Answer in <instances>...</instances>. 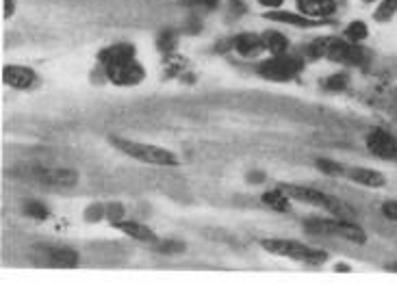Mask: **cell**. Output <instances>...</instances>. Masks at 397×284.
Returning <instances> with one entry per match:
<instances>
[{
	"mask_svg": "<svg viewBox=\"0 0 397 284\" xmlns=\"http://www.w3.org/2000/svg\"><path fill=\"white\" fill-rule=\"evenodd\" d=\"M311 54L315 57H326L336 63H347V65H363L367 61V54L363 48L354 46V41H343L334 37H319L308 46Z\"/></svg>",
	"mask_w": 397,
	"mask_h": 284,
	"instance_id": "cell-1",
	"label": "cell"
},
{
	"mask_svg": "<svg viewBox=\"0 0 397 284\" xmlns=\"http://www.w3.org/2000/svg\"><path fill=\"white\" fill-rule=\"evenodd\" d=\"M111 141L115 148H120L124 154L137 159V161H143V163H150V165H170V168L179 165V159H176L170 150H165V148L130 141V139H122V137H113Z\"/></svg>",
	"mask_w": 397,
	"mask_h": 284,
	"instance_id": "cell-2",
	"label": "cell"
},
{
	"mask_svg": "<svg viewBox=\"0 0 397 284\" xmlns=\"http://www.w3.org/2000/svg\"><path fill=\"white\" fill-rule=\"evenodd\" d=\"M283 193H287V196L291 200H300V202H311V204H317V206H323V208H328L330 213L334 215H339V217H347L352 211H349V206L339 200V198H334V196H328V193H321L317 189H308V187H296V185H281L278 187Z\"/></svg>",
	"mask_w": 397,
	"mask_h": 284,
	"instance_id": "cell-3",
	"label": "cell"
},
{
	"mask_svg": "<svg viewBox=\"0 0 397 284\" xmlns=\"http://www.w3.org/2000/svg\"><path fill=\"white\" fill-rule=\"evenodd\" d=\"M261 245L272 254H278V256H285V258H293V261H308V263L326 261V252L308 247L300 241H289V239H265Z\"/></svg>",
	"mask_w": 397,
	"mask_h": 284,
	"instance_id": "cell-4",
	"label": "cell"
},
{
	"mask_svg": "<svg viewBox=\"0 0 397 284\" xmlns=\"http://www.w3.org/2000/svg\"><path fill=\"white\" fill-rule=\"evenodd\" d=\"M304 228L313 234H336V236H343L347 241H354V243H365L367 241V234L363 228H358L356 223L352 221H343V219H306Z\"/></svg>",
	"mask_w": 397,
	"mask_h": 284,
	"instance_id": "cell-5",
	"label": "cell"
},
{
	"mask_svg": "<svg viewBox=\"0 0 397 284\" xmlns=\"http://www.w3.org/2000/svg\"><path fill=\"white\" fill-rule=\"evenodd\" d=\"M302 70V61L298 57H289V54H276L269 61H265L258 72L261 77L269 79V81H289Z\"/></svg>",
	"mask_w": 397,
	"mask_h": 284,
	"instance_id": "cell-6",
	"label": "cell"
},
{
	"mask_svg": "<svg viewBox=\"0 0 397 284\" xmlns=\"http://www.w3.org/2000/svg\"><path fill=\"white\" fill-rule=\"evenodd\" d=\"M105 70H107L109 81L115 85H122V87L124 85H137L145 77L143 68L135 61V57H126V59H120V61L107 63Z\"/></svg>",
	"mask_w": 397,
	"mask_h": 284,
	"instance_id": "cell-7",
	"label": "cell"
},
{
	"mask_svg": "<svg viewBox=\"0 0 397 284\" xmlns=\"http://www.w3.org/2000/svg\"><path fill=\"white\" fill-rule=\"evenodd\" d=\"M367 148H369V152L378 159L397 161V139L387 130L382 128L371 130L369 137H367Z\"/></svg>",
	"mask_w": 397,
	"mask_h": 284,
	"instance_id": "cell-8",
	"label": "cell"
},
{
	"mask_svg": "<svg viewBox=\"0 0 397 284\" xmlns=\"http://www.w3.org/2000/svg\"><path fill=\"white\" fill-rule=\"evenodd\" d=\"M35 178L43 185L50 187H74L79 183V174L72 170H35Z\"/></svg>",
	"mask_w": 397,
	"mask_h": 284,
	"instance_id": "cell-9",
	"label": "cell"
},
{
	"mask_svg": "<svg viewBox=\"0 0 397 284\" xmlns=\"http://www.w3.org/2000/svg\"><path fill=\"white\" fill-rule=\"evenodd\" d=\"M3 81L13 87V89H28V87H33L37 77H35V72L33 70H28V68H20V65H7L3 70Z\"/></svg>",
	"mask_w": 397,
	"mask_h": 284,
	"instance_id": "cell-10",
	"label": "cell"
},
{
	"mask_svg": "<svg viewBox=\"0 0 397 284\" xmlns=\"http://www.w3.org/2000/svg\"><path fill=\"white\" fill-rule=\"evenodd\" d=\"M298 9L308 18H323L334 13L336 3L334 0H298Z\"/></svg>",
	"mask_w": 397,
	"mask_h": 284,
	"instance_id": "cell-11",
	"label": "cell"
},
{
	"mask_svg": "<svg viewBox=\"0 0 397 284\" xmlns=\"http://www.w3.org/2000/svg\"><path fill=\"white\" fill-rule=\"evenodd\" d=\"M234 48H237V52L243 57H256L265 48V43H263V37L245 33V35H239L237 39H234Z\"/></svg>",
	"mask_w": 397,
	"mask_h": 284,
	"instance_id": "cell-12",
	"label": "cell"
},
{
	"mask_svg": "<svg viewBox=\"0 0 397 284\" xmlns=\"http://www.w3.org/2000/svg\"><path fill=\"white\" fill-rule=\"evenodd\" d=\"M46 254L50 258V265H57V267H77L79 263V254L70 247H48Z\"/></svg>",
	"mask_w": 397,
	"mask_h": 284,
	"instance_id": "cell-13",
	"label": "cell"
},
{
	"mask_svg": "<svg viewBox=\"0 0 397 284\" xmlns=\"http://www.w3.org/2000/svg\"><path fill=\"white\" fill-rule=\"evenodd\" d=\"M115 226L120 228L122 232H126V234H130V236L139 239V241H156V234H154L150 228H145L143 223H135V221H117Z\"/></svg>",
	"mask_w": 397,
	"mask_h": 284,
	"instance_id": "cell-14",
	"label": "cell"
},
{
	"mask_svg": "<svg viewBox=\"0 0 397 284\" xmlns=\"http://www.w3.org/2000/svg\"><path fill=\"white\" fill-rule=\"evenodd\" d=\"M349 176L354 178L356 183L365 185V187H382L387 181H385V176H382L380 172L376 170H365V168H356V170H352Z\"/></svg>",
	"mask_w": 397,
	"mask_h": 284,
	"instance_id": "cell-15",
	"label": "cell"
},
{
	"mask_svg": "<svg viewBox=\"0 0 397 284\" xmlns=\"http://www.w3.org/2000/svg\"><path fill=\"white\" fill-rule=\"evenodd\" d=\"M265 18L276 20V22H287L293 26H317L319 24L317 20H311L308 16H296V13H287V11H272Z\"/></svg>",
	"mask_w": 397,
	"mask_h": 284,
	"instance_id": "cell-16",
	"label": "cell"
},
{
	"mask_svg": "<svg viewBox=\"0 0 397 284\" xmlns=\"http://www.w3.org/2000/svg\"><path fill=\"white\" fill-rule=\"evenodd\" d=\"M263 43H265V48H267L269 52H274V54H287V48H289L287 37H283L281 33H276V31L265 33Z\"/></svg>",
	"mask_w": 397,
	"mask_h": 284,
	"instance_id": "cell-17",
	"label": "cell"
},
{
	"mask_svg": "<svg viewBox=\"0 0 397 284\" xmlns=\"http://www.w3.org/2000/svg\"><path fill=\"white\" fill-rule=\"evenodd\" d=\"M289 196L281 189H274L269 193H263V204H267L274 211H289Z\"/></svg>",
	"mask_w": 397,
	"mask_h": 284,
	"instance_id": "cell-18",
	"label": "cell"
},
{
	"mask_svg": "<svg viewBox=\"0 0 397 284\" xmlns=\"http://www.w3.org/2000/svg\"><path fill=\"white\" fill-rule=\"evenodd\" d=\"M395 11H397V0H382V5L376 11V20L378 22L391 20L395 16Z\"/></svg>",
	"mask_w": 397,
	"mask_h": 284,
	"instance_id": "cell-19",
	"label": "cell"
},
{
	"mask_svg": "<svg viewBox=\"0 0 397 284\" xmlns=\"http://www.w3.org/2000/svg\"><path fill=\"white\" fill-rule=\"evenodd\" d=\"M345 35H347V39H352V41H363V39L367 37V26H365L363 22H352V24L345 28Z\"/></svg>",
	"mask_w": 397,
	"mask_h": 284,
	"instance_id": "cell-20",
	"label": "cell"
},
{
	"mask_svg": "<svg viewBox=\"0 0 397 284\" xmlns=\"http://www.w3.org/2000/svg\"><path fill=\"white\" fill-rule=\"evenodd\" d=\"M317 168H319L323 174H328V176H341V174H343V168L339 165V163L328 161V159H319V161H317Z\"/></svg>",
	"mask_w": 397,
	"mask_h": 284,
	"instance_id": "cell-21",
	"label": "cell"
},
{
	"mask_svg": "<svg viewBox=\"0 0 397 284\" xmlns=\"http://www.w3.org/2000/svg\"><path fill=\"white\" fill-rule=\"evenodd\" d=\"M24 211L28 217H33V219H46L48 217V211H46V206H43L41 202H28L24 206Z\"/></svg>",
	"mask_w": 397,
	"mask_h": 284,
	"instance_id": "cell-22",
	"label": "cell"
},
{
	"mask_svg": "<svg viewBox=\"0 0 397 284\" xmlns=\"http://www.w3.org/2000/svg\"><path fill=\"white\" fill-rule=\"evenodd\" d=\"M159 50H163V52H174V48H176V35L172 33V31H163L161 33V37H159Z\"/></svg>",
	"mask_w": 397,
	"mask_h": 284,
	"instance_id": "cell-23",
	"label": "cell"
},
{
	"mask_svg": "<svg viewBox=\"0 0 397 284\" xmlns=\"http://www.w3.org/2000/svg\"><path fill=\"white\" fill-rule=\"evenodd\" d=\"M345 85H347V77H345V74H334V77H330V79L326 81V87H328V89H334V92H341V89H345Z\"/></svg>",
	"mask_w": 397,
	"mask_h": 284,
	"instance_id": "cell-24",
	"label": "cell"
},
{
	"mask_svg": "<svg viewBox=\"0 0 397 284\" xmlns=\"http://www.w3.org/2000/svg\"><path fill=\"white\" fill-rule=\"evenodd\" d=\"M382 213H385L389 219L397 221V202H385L382 204Z\"/></svg>",
	"mask_w": 397,
	"mask_h": 284,
	"instance_id": "cell-25",
	"label": "cell"
},
{
	"mask_svg": "<svg viewBox=\"0 0 397 284\" xmlns=\"http://www.w3.org/2000/svg\"><path fill=\"white\" fill-rule=\"evenodd\" d=\"M219 0H187V5H196V7H215Z\"/></svg>",
	"mask_w": 397,
	"mask_h": 284,
	"instance_id": "cell-26",
	"label": "cell"
},
{
	"mask_svg": "<svg viewBox=\"0 0 397 284\" xmlns=\"http://www.w3.org/2000/svg\"><path fill=\"white\" fill-rule=\"evenodd\" d=\"M183 250V243H161V252H181Z\"/></svg>",
	"mask_w": 397,
	"mask_h": 284,
	"instance_id": "cell-27",
	"label": "cell"
},
{
	"mask_svg": "<svg viewBox=\"0 0 397 284\" xmlns=\"http://www.w3.org/2000/svg\"><path fill=\"white\" fill-rule=\"evenodd\" d=\"M3 11H5V18H11V13H13V3H11V0H5Z\"/></svg>",
	"mask_w": 397,
	"mask_h": 284,
	"instance_id": "cell-28",
	"label": "cell"
},
{
	"mask_svg": "<svg viewBox=\"0 0 397 284\" xmlns=\"http://www.w3.org/2000/svg\"><path fill=\"white\" fill-rule=\"evenodd\" d=\"M261 5H265V7H278V5H283L285 0H258Z\"/></svg>",
	"mask_w": 397,
	"mask_h": 284,
	"instance_id": "cell-29",
	"label": "cell"
},
{
	"mask_svg": "<svg viewBox=\"0 0 397 284\" xmlns=\"http://www.w3.org/2000/svg\"><path fill=\"white\" fill-rule=\"evenodd\" d=\"M265 176L263 174H250V183H263Z\"/></svg>",
	"mask_w": 397,
	"mask_h": 284,
	"instance_id": "cell-30",
	"label": "cell"
},
{
	"mask_svg": "<svg viewBox=\"0 0 397 284\" xmlns=\"http://www.w3.org/2000/svg\"><path fill=\"white\" fill-rule=\"evenodd\" d=\"M391 269H395V272H397V265H393V267H391Z\"/></svg>",
	"mask_w": 397,
	"mask_h": 284,
	"instance_id": "cell-31",
	"label": "cell"
},
{
	"mask_svg": "<svg viewBox=\"0 0 397 284\" xmlns=\"http://www.w3.org/2000/svg\"><path fill=\"white\" fill-rule=\"evenodd\" d=\"M365 3H374V0H365Z\"/></svg>",
	"mask_w": 397,
	"mask_h": 284,
	"instance_id": "cell-32",
	"label": "cell"
}]
</instances>
